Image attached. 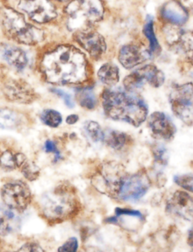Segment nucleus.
<instances>
[{"label":"nucleus","mask_w":193,"mask_h":252,"mask_svg":"<svg viewBox=\"0 0 193 252\" xmlns=\"http://www.w3.org/2000/svg\"><path fill=\"white\" fill-rule=\"evenodd\" d=\"M46 82L53 85H80L89 78V64L82 52L72 45H61L47 52L40 63Z\"/></svg>","instance_id":"f257e3e1"},{"label":"nucleus","mask_w":193,"mask_h":252,"mask_svg":"<svg viewBox=\"0 0 193 252\" xmlns=\"http://www.w3.org/2000/svg\"><path fill=\"white\" fill-rule=\"evenodd\" d=\"M107 117L139 127L148 118L146 103L133 93L122 90H105L101 95Z\"/></svg>","instance_id":"f03ea898"},{"label":"nucleus","mask_w":193,"mask_h":252,"mask_svg":"<svg viewBox=\"0 0 193 252\" xmlns=\"http://www.w3.org/2000/svg\"><path fill=\"white\" fill-rule=\"evenodd\" d=\"M44 216L53 222H62L78 211L79 201L71 185L62 184L44 194L41 199Z\"/></svg>","instance_id":"7ed1b4c3"},{"label":"nucleus","mask_w":193,"mask_h":252,"mask_svg":"<svg viewBox=\"0 0 193 252\" xmlns=\"http://www.w3.org/2000/svg\"><path fill=\"white\" fill-rule=\"evenodd\" d=\"M0 25L4 33L19 44L35 45L44 38L42 31L28 24L20 13L10 7L0 9Z\"/></svg>","instance_id":"20e7f679"},{"label":"nucleus","mask_w":193,"mask_h":252,"mask_svg":"<svg viewBox=\"0 0 193 252\" xmlns=\"http://www.w3.org/2000/svg\"><path fill=\"white\" fill-rule=\"evenodd\" d=\"M104 12L102 0H73L65 8L68 29L76 32L90 29L102 20Z\"/></svg>","instance_id":"39448f33"},{"label":"nucleus","mask_w":193,"mask_h":252,"mask_svg":"<svg viewBox=\"0 0 193 252\" xmlns=\"http://www.w3.org/2000/svg\"><path fill=\"white\" fill-rule=\"evenodd\" d=\"M127 174L122 164L114 161H106L92 178V185L102 193L117 198L121 184Z\"/></svg>","instance_id":"423d86ee"},{"label":"nucleus","mask_w":193,"mask_h":252,"mask_svg":"<svg viewBox=\"0 0 193 252\" xmlns=\"http://www.w3.org/2000/svg\"><path fill=\"white\" fill-rule=\"evenodd\" d=\"M172 111L186 125H193V84L176 85L170 94Z\"/></svg>","instance_id":"0eeeda50"},{"label":"nucleus","mask_w":193,"mask_h":252,"mask_svg":"<svg viewBox=\"0 0 193 252\" xmlns=\"http://www.w3.org/2000/svg\"><path fill=\"white\" fill-rule=\"evenodd\" d=\"M1 197L6 207L18 213L25 211L32 198L29 187L19 180L4 184L1 189Z\"/></svg>","instance_id":"6e6552de"},{"label":"nucleus","mask_w":193,"mask_h":252,"mask_svg":"<svg viewBox=\"0 0 193 252\" xmlns=\"http://www.w3.org/2000/svg\"><path fill=\"white\" fill-rule=\"evenodd\" d=\"M164 81L165 76L162 71L155 65L148 64L127 75L123 83L126 91L134 93L140 90L145 83L154 88H158L164 84Z\"/></svg>","instance_id":"1a4fd4ad"},{"label":"nucleus","mask_w":193,"mask_h":252,"mask_svg":"<svg viewBox=\"0 0 193 252\" xmlns=\"http://www.w3.org/2000/svg\"><path fill=\"white\" fill-rule=\"evenodd\" d=\"M151 185L149 176L142 170L127 174L121 184L117 199L132 202L138 201L148 192Z\"/></svg>","instance_id":"9d476101"},{"label":"nucleus","mask_w":193,"mask_h":252,"mask_svg":"<svg viewBox=\"0 0 193 252\" xmlns=\"http://www.w3.org/2000/svg\"><path fill=\"white\" fill-rule=\"evenodd\" d=\"M18 7L39 24L48 23L57 16L56 7L50 0H19Z\"/></svg>","instance_id":"9b49d317"},{"label":"nucleus","mask_w":193,"mask_h":252,"mask_svg":"<svg viewBox=\"0 0 193 252\" xmlns=\"http://www.w3.org/2000/svg\"><path fill=\"white\" fill-rule=\"evenodd\" d=\"M4 97L8 101L20 104H30L37 100L38 95L35 90L26 81L11 79L5 81L2 87Z\"/></svg>","instance_id":"f8f14e48"},{"label":"nucleus","mask_w":193,"mask_h":252,"mask_svg":"<svg viewBox=\"0 0 193 252\" xmlns=\"http://www.w3.org/2000/svg\"><path fill=\"white\" fill-rule=\"evenodd\" d=\"M164 36L169 47L179 54L192 58L193 34L179 26L169 25L164 30Z\"/></svg>","instance_id":"ddd939ff"},{"label":"nucleus","mask_w":193,"mask_h":252,"mask_svg":"<svg viewBox=\"0 0 193 252\" xmlns=\"http://www.w3.org/2000/svg\"><path fill=\"white\" fill-rule=\"evenodd\" d=\"M75 39L95 60L100 59L106 52L107 44L105 38L96 31L90 29L77 31Z\"/></svg>","instance_id":"4468645a"},{"label":"nucleus","mask_w":193,"mask_h":252,"mask_svg":"<svg viewBox=\"0 0 193 252\" xmlns=\"http://www.w3.org/2000/svg\"><path fill=\"white\" fill-rule=\"evenodd\" d=\"M148 127L152 136L161 140L170 141L176 133V127L171 118L161 112H154L148 118Z\"/></svg>","instance_id":"2eb2a0df"},{"label":"nucleus","mask_w":193,"mask_h":252,"mask_svg":"<svg viewBox=\"0 0 193 252\" xmlns=\"http://www.w3.org/2000/svg\"><path fill=\"white\" fill-rule=\"evenodd\" d=\"M167 211L171 216L185 220H192V197L185 191H176L167 202Z\"/></svg>","instance_id":"dca6fc26"},{"label":"nucleus","mask_w":193,"mask_h":252,"mask_svg":"<svg viewBox=\"0 0 193 252\" xmlns=\"http://www.w3.org/2000/svg\"><path fill=\"white\" fill-rule=\"evenodd\" d=\"M148 50L137 44H130L123 46L118 53V60L121 64L127 69H133L150 59Z\"/></svg>","instance_id":"f3484780"},{"label":"nucleus","mask_w":193,"mask_h":252,"mask_svg":"<svg viewBox=\"0 0 193 252\" xmlns=\"http://www.w3.org/2000/svg\"><path fill=\"white\" fill-rule=\"evenodd\" d=\"M161 16L170 25L179 27L185 25L189 19L186 7L176 0L167 1L162 6Z\"/></svg>","instance_id":"a211bd4d"},{"label":"nucleus","mask_w":193,"mask_h":252,"mask_svg":"<svg viewBox=\"0 0 193 252\" xmlns=\"http://www.w3.org/2000/svg\"><path fill=\"white\" fill-rule=\"evenodd\" d=\"M1 59L14 70L21 72L28 66V58L26 53L15 46H3L0 49Z\"/></svg>","instance_id":"6ab92c4d"},{"label":"nucleus","mask_w":193,"mask_h":252,"mask_svg":"<svg viewBox=\"0 0 193 252\" xmlns=\"http://www.w3.org/2000/svg\"><path fill=\"white\" fill-rule=\"evenodd\" d=\"M23 115L9 108L0 109V129L16 130L23 125Z\"/></svg>","instance_id":"aec40b11"},{"label":"nucleus","mask_w":193,"mask_h":252,"mask_svg":"<svg viewBox=\"0 0 193 252\" xmlns=\"http://www.w3.org/2000/svg\"><path fill=\"white\" fill-rule=\"evenodd\" d=\"M8 207L0 206V235L7 236L18 227L19 220L14 213Z\"/></svg>","instance_id":"412c9836"},{"label":"nucleus","mask_w":193,"mask_h":252,"mask_svg":"<svg viewBox=\"0 0 193 252\" xmlns=\"http://www.w3.org/2000/svg\"><path fill=\"white\" fill-rule=\"evenodd\" d=\"M27 159L25 154L22 153L6 150L0 155V166L6 171H12L17 168L20 169Z\"/></svg>","instance_id":"4be33fe9"},{"label":"nucleus","mask_w":193,"mask_h":252,"mask_svg":"<svg viewBox=\"0 0 193 252\" xmlns=\"http://www.w3.org/2000/svg\"><path fill=\"white\" fill-rule=\"evenodd\" d=\"M131 137L124 132L111 130L105 133L104 142L116 151H121L131 142Z\"/></svg>","instance_id":"5701e85b"},{"label":"nucleus","mask_w":193,"mask_h":252,"mask_svg":"<svg viewBox=\"0 0 193 252\" xmlns=\"http://www.w3.org/2000/svg\"><path fill=\"white\" fill-rule=\"evenodd\" d=\"M98 78L102 84L114 87L119 81V69L113 63H105L98 71Z\"/></svg>","instance_id":"b1692460"},{"label":"nucleus","mask_w":193,"mask_h":252,"mask_svg":"<svg viewBox=\"0 0 193 252\" xmlns=\"http://www.w3.org/2000/svg\"><path fill=\"white\" fill-rule=\"evenodd\" d=\"M144 33L149 41L148 52L151 55V57L159 54L161 53V47L154 31V22L152 16H148L147 17L146 24L144 27Z\"/></svg>","instance_id":"393cba45"},{"label":"nucleus","mask_w":193,"mask_h":252,"mask_svg":"<svg viewBox=\"0 0 193 252\" xmlns=\"http://www.w3.org/2000/svg\"><path fill=\"white\" fill-rule=\"evenodd\" d=\"M76 99L81 107L87 110H93L97 105L94 93L88 89L78 90L76 94Z\"/></svg>","instance_id":"a878e982"},{"label":"nucleus","mask_w":193,"mask_h":252,"mask_svg":"<svg viewBox=\"0 0 193 252\" xmlns=\"http://www.w3.org/2000/svg\"><path fill=\"white\" fill-rule=\"evenodd\" d=\"M40 119L44 125L50 127H57L62 122V115L54 109H47L40 115Z\"/></svg>","instance_id":"bb28decb"},{"label":"nucleus","mask_w":193,"mask_h":252,"mask_svg":"<svg viewBox=\"0 0 193 252\" xmlns=\"http://www.w3.org/2000/svg\"><path fill=\"white\" fill-rule=\"evenodd\" d=\"M86 133L92 141L95 142H102L105 136V132L98 123L90 121L85 123L84 125Z\"/></svg>","instance_id":"cd10ccee"},{"label":"nucleus","mask_w":193,"mask_h":252,"mask_svg":"<svg viewBox=\"0 0 193 252\" xmlns=\"http://www.w3.org/2000/svg\"><path fill=\"white\" fill-rule=\"evenodd\" d=\"M20 170L25 179L31 182L37 180L40 175V170L38 166L34 161H29L28 159L22 164Z\"/></svg>","instance_id":"c85d7f7f"},{"label":"nucleus","mask_w":193,"mask_h":252,"mask_svg":"<svg viewBox=\"0 0 193 252\" xmlns=\"http://www.w3.org/2000/svg\"><path fill=\"white\" fill-rule=\"evenodd\" d=\"M152 151L155 162L161 165H166L168 163V152L164 146L161 145H155L153 147Z\"/></svg>","instance_id":"c756f323"},{"label":"nucleus","mask_w":193,"mask_h":252,"mask_svg":"<svg viewBox=\"0 0 193 252\" xmlns=\"http://www.w3.org/2000/svg\"><path fill=\"white\" fill-rule=\"evenodd\" d=\"M193 175L190 174L179 175L174 177V182L177 184L179 186L182 187L186 190L193 192Z\"/></svg>","instance_id":"7c9ffc66"},{"label":"nucleus","mask_w":193,"mask_h":252,"mask_svg":"<svg viewBox=\"0 0 193 252\" xmlns=\"http://www.w3.org/2000/svg\"><path fill=\"white\" fill-rule=\"evenodd\" d=\"M78 248V240L75 237H72L58 249V252H77Z\"/></svg>","instance_id":"2f4dec72"},{"label":"nucleus","mask_w":193,"mask_h":252,"mask_svg":"<svg viewBox=\"0 0 193 252\" xmlns=\"http://www.w3.org/2000/svg\"><path fill=\"white\" fill-rule=\"evenodd\" d=\"M50 91L52 93L56 94V95L60 97L62 100L65 102V105H66L68 107L72 108L74 107L75 104H74V100H73L72 97H71V94H68V93H65L63 90H59V89H51Z\"/></svg>","instance_id":"473e14b6"},{"label":"nucleus","mask_w":193,"mask_h":252,"mask_svg":"<svg viewBox=\"0 0 193 252\" xmlns=\"http://www.w3.org/2000/svg\"><path fill=\"white\" fill-rule=\"evenodd\" d=\"M44 151H45V152L53 153L55 154V161H59L62 158V156H61L60 152L58 150L56 144L53 141H46L45 143H44Z\"/></svg>","instance_id":"72a5a7b5"},{"label":"nucleus","mask_w":193,"mask_h":252,"mask_svg":"<svg viewBox=\"0 0 193 252\" xmlns=\"http://www.w3.org/2000/svg\"><path fill=\"white\" fill-rule=\"evenodd\" d=\"M15 252H44L41 247L36 243H28Z\"/></svg>","instance_id":"f704fd0d"},{"label":"nucleus","mask_w":193,"mask_h":252,"mask_svg":"<svg viewBox=\"0 0 193 252\" xmlns=\"http://www.w3.org/2000/svg\"><path fill=\"white\" fill-rule=\"evenodd\" d=\"M116 215L117 216H128L131 217L139 218L142 219V215L140 212L136 210H127V209L117 208L116 210Z\"/></svg>","instance_id":"c9c22d12"},{"label":"nucleus","mask_w":193,"mask_h":252,"mask_svg":"<svg viewBox=\"0 0 193 252\" xmlns=\"http://www.w3.org/2000/svg\"><path fill=\"white\" fill-rule=\"evenodd\" d=\"M78 120H79V117H78V115L74 114V115H70V116H68V118H67L66 123L68 125H74V124H76L78 122Z\"/></svg>","instance_id":"e433bc0d"},{"label":"nucleus","mask_w":193,"mask_h":252,"mask_svg":"<svg viewBox=\"0 0 193 252\" xmlns=\"http://www.w3.org/2000/svg\"><path fill=\"white\" fill-rule=\"evenodd\" d=\"M180 3L182 4L183 6H190V7H191L192 6V1L193 0H180Z\"/></svg>","instance_id":"4c0bfd02"},{"label":"nucleus","mask_w":193,"mask_h":252,"mask_svg":"<svg viewBox=\"0 0 193 252\" xmlns=\"http://www.w3.org/2000/svg\"><path fill=\"white\" fill-rule=\"evenodd\" d=\"M56 1H59V2H67V1H69L70 0H56Z\"/></svg>","instance_id":"58836bf2"}]
</instances>
